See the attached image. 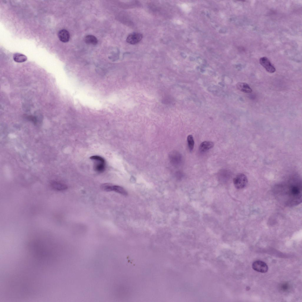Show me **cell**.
Listing matches in <instances>:
<instances>
[{"instance_id": "13", "label": "cell", "mask_w": 302, "mask_h": 302, "mask_svg": "<svg viewBox=\"0 0 302 302\" xmlns=\"http://www.w3.org/2000/svg\"><path fill=\"white\" fill-rule=\"evenodd\" d=\"M113 191L124 196H127V193L125 190L120 186L114 185Z\"/></svg>"}, {"instance_id": "15", "label": "cell", "mask_w": 302, "mask_h": 302, "mask_svg": "<svg viewBox=\"0 0 302 302\" xmlns=\"http://www.w3.org/2000/svg\"><path fill=\"white\" fill-rule=\"evenodd\" d=\"M187 142L189 150L192 151L193 149L194 145V142L192 135H188L187 137Z\"/></svg>"}, {"instance_id": "11", "label": "cell", "mask_w": 302, "mask_h": 302, "mask_svg": "<svg viewBox=\"0 0 302 302\" xmlns=\"http://www.w3.org/2000/svg\"><path fill=\"white\" fill-rule=\"evenodd\" d=\"M84 41L86 44L92 45H96L98 42L97 38L92 35H88L86 36L84 38Z\"/></svg>"}, {"instance_id": "5", "label": "cell", "mask_w": 302, "mask_h": 302, "mask_svg": "<svg viewBox=\"0 0 302 302\" xmlns=\"http://www.w3.org/2000/svg\"><path fill=\"white\" fill-rule=\"evenodd\" d=\"M259 61L260 64L268 72L273 73L275 71V67L267 58L262 57L260 58Z\"/></svg>"}, {"instance_id": "6", "label": "cell", "mask_w": 302, "mask_h": 302, "mask_svg": "<svg viewBox=\"0 0 302 302\" xmlns=\"http://www.w3.org/2000/svg\"><path fill=\"white\" fill-rule=\"evenodd\" d=\"M142 38V35L139 33L133 32L129 34L126 39L127 42L131 44H135L141 40Z\"/></svg>"}, {"instance_id": "7", "label": "cell", "mask_w": 302, "mask_h": 302, "mask_svg": "<svg viewBox=\"0 0 302 302\" xmlns=\"http://www.w3.org/2000/svg\"><path fill=\"white\" fill-rule=\"evenodd\" d=\"M58 36L60 40L63 42H68L70 38L69 32L66 29H61L58 32Z\"/></svg>"}, {"instance_id": "10", "label": "cell", "mask_w": 302, "mask_h": 302, "mask_svg": "<svg viewBox=\"0 0 302 302\" xmlns=\"http://www.w3.org/2000/svg\"><path fill=\"white\" fill-rule=\"evenodd\" d=\"M214 145V143L210 141H205L200 144L199 149L201 152H204L212 148Z\"/></svg>"}, {"instance_id": "14", "label": "cell", "mask_w": 302, "mask_h": 302, "mask_svg": "<svg viewBox=\"0 0 302 302\" xmlns=\"http://www.w3.org/2000/svg\"><path fill=\"white\" fill-rule=\"evenodd\" d=\"M113 185L110 183H105L102 184L100 187L101 189L103 191L109 192L113 191Z\"/></svg>"}, {"instance_id": "9", "label": "cell", "mask_w": 302, "mask_h": 302, "mask_svg": "<svg viewBox=\"0 0 302 302\" xmlns=\"http://www.w3.org/2000/svg\"><path fill=\"white\" fill-rule=\"evenodd\" d=\"M236 86L238 90L244 93H250L252 91L249 86L245 83H238L237 84Z\"/></svg>"}, {"instance_id": "1", "label": "cell", "mask_w": 302, "mask_h": 302, "mask_svg": "<svg viewBox=\"0 0 302 302\" xmlns=\"http://www.w3.org/2000/svg\"><path fill=\"white\" fill-rule=\"evenodd\" d=\"M287 204L295 205L301 201V188L299 185H292L283 190Z\"/></svg>"}, {"instance_id": "4", "label": "cell", "mask_w": 302, "mask_h": 302, "mask_svg": "<svg viewBox=\"0 0 302 302\" xmlns=\"http://www.w3.org/2000/svg\"><path fill=\"white\" fill-rule=\"evenodd\" d=\"M253 269L258 272L265 273L267 272L268 266L264 262L260 260L254 262L252 265Z\"/></svg>"}, {"instance_id": "8", "label": "cell", "mask_w": 302, "mask_h": 302, "mask_svg": "<svg viewBox=\"0 0 302 302\" xmlns=\"http://www.w3.org/2000/svg\"><path fill=\"white\" fill-rule=\"evenodd\" d=\"M50 186L54 190L59 191H64L68 188V186L66 185L55 181L51 182Z\"/></svg>"}, {"instance_id": "12", "label": "cell", "mask_w": 302, "mask_h": 302, "mask_svg": "<svg viewBox=\"0 0 302 302\" xmlns=\"http://www.w3.org/2000/svg\"><path fill=\"white\" fill-rule=\"evenodd\" d=\"M14 60L17 63H22L26 61L27 59V57L24 55L19 53L14 54L13 56Z\"/></svg>"}, {"instance_id": "2", "label": "cell", "mask_w": 302, "mask_h": 302, "mask_svg": "<svg viewBox=\"0 0 302 302\" xmlns=\"http://www.w3.org/2000/svg\"><path fill=\"white\" fill-rule=\"evenodd\" d=\"M90 158L95 161L94 166V169L95 171L102 173L104 171L106 165L105 160L104 158L99 156L94 155L91 156Z\"/></svg>"}, {"instance_id": "3", "label": "cell", "mask_w": 302, "mask_h": 302, "mask_svg": "<svg viewBox=\"0 0 302 302\" xmlns=\"http://www.w3.org/2000/svg\"><path fill=\"white\" fill-rule=\"evenodd\" d=\"M248 180L246 175L243 173L237 175L233 179V183L235 188L241 189L245 187L247 184Z\"/></svg>"}]
</instances>
